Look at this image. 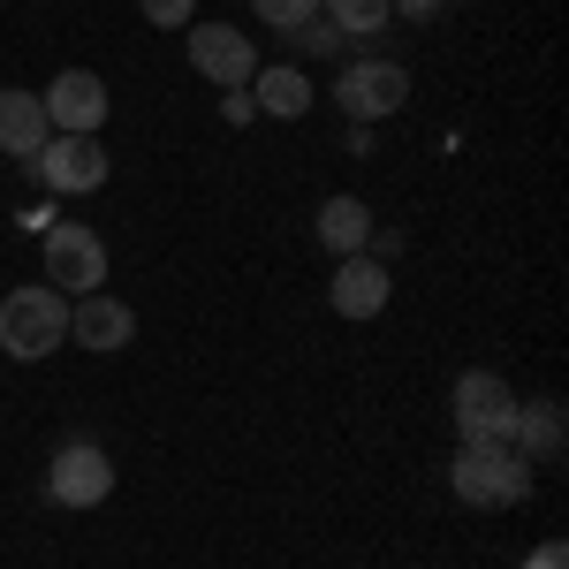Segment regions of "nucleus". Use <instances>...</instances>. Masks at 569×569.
<instances>
[{"label":"nucleus","instance_id":"nucleus-1","mask_svg":"<svg viewBox=\"0 0 569 569\" xmlns=\"http://www.w3.org/2000/svg\"><path fill=\"white\" fill-rule=\"evenodd\" d=\"M448 486H456L463 509H517L531 493V463L509 440H463L456 463H448Z\"/></svg>","mask_w":569,"mask_h":569},{"label":"nucleus","instance_id":"nucleus-3","mask_svg":"<svg viewBox=\"0 0 569 569\" xmlns=\"http://www.w3.org/2000/svg\"><path fill=\"white\" fill-rule=\"evenodd\" d=\"M335 107L372 130V122H388V114L410 107V69L388 61V53H357V61H342V77H335Z\"/></svg>","mask_w":569,"mask_h":569},{"label":"nucleus","instance_id":"nucleus-9","mask_svg":"<svg viewBox=\"0 0 569 569\" xmlns=\"http://www.w3.org/2000/svg\"><path fill=\"white\" fill-rule=\"evenodd\" d=\"M39 107H46V122H53V137H99L107 130V84L91 69H61L39 91Z\"/></svg>","mask_w":569,"mask_h":569},{"label":"nucleus","instance_id":"nucleus-21","mask_svg":"<svg viewBox=\"0 0 569 569\" xmlns=\"http://www.w3.org/2000/svg\"><path fill=\"white\" fill-rule=\"evenodd\" d=\"M388 8H395V16H410V23H433L448 0H388Z\"/></svg>","mask_w":569,"mask_h":569},{"label":"nucleus","instance_id":"nucleus-16","mask_svg":"<svg viewBox=\"0 0 569 569\" xmlns=\"http://www.w3.org/2000/svg\"><path fill=\"white\" fill-rule=\"evenodd\" d=\"M251 8H259L266 31H281V39L305 31V23H319V0H251Z\"/></svg>","mask_w":569,"mask_h":569},{"label":"nucleus","instance_id":"nucleus-14","mask_svg":"<svg viewBox=\"0 0 569 569\" xmlns=\"http://www.w3.org/2000/svg\"><path fill=\"white\" fill-rule=\"evenodd\" d=\"M365 236H372V206H365V198H327V206H319V243H327L335 259H357Z\"/></svg>","mask_w":569,"mask_h":569},{"label":"nucleus","instance_id":"nucleus-7","mask_svg":"<svg viewBox=\"0 0 569 569\" xmlns=\"http://www.w3.org/2000/svg\"><path fill=\"white\" fill-rule=\"evenodd\" d=\"M31 176H39L53 198H91V190L107 182V144H99V137H46Z\"/></svg>","mask_w":569,"mask_h":569},{"label":"nucleus","instance_id":"nucleus-4","mask_svg":"<svg viewBox=\"0 0 569 569\" xmlns=\"http://www.w3.org/2000/svg\"><path fill=\"white\" fill-rule=\"evenodd\" d=\"M517 410H525V395L509 388L501 372H463V380L448 388L456 440H509L517 433Z\"/></svg>","mask_w":569,"mask_h":569},{"label":"nucleus","instance_id":"nucleus-13","mask_svg":"<svg viewBox=\"0 0 569 569\" xmlns=\"http://www.w3.org/2000/svg\"><path fill=\"white\" fill-rule=\"evenodd\" d=\"M46 137H53V122H46L39 91L0 84V152H8V160H39Z\"/></svg>","mask_w":569,"mask_h":569},{"label":"nucleus","instance_id":"nucleus-15","mask_svg":"<svg viewBox=\"0 0 569 569\" xmlns=\"http://www.w3.org/2000/svg\"><path fill=\"white\" fill-rule=\"evenodd\" d=\"M319 16H327L342 39H380V31L395 23L388 0H319Z\"/></svg>","mask_w":569,"mask_h":569},{"label":"nucleus","instance_id":"nucleus-5","mask_svg":"<svg viewBox=\"0 0 569 569\" xmlns=\"http://www.w3.org/2000/svg\"><path fill=\"white\" fill-rule=\"evenodd\" d=\"M46 281H53L61 297L107 289V243H99V228H84V220H53V228H46Z\"/></svg>","mask_w":569,"mask_h":569},{"label":"nucleus","instance_id":"nucleus-12","mask_svg":"<svg viewBox=\"0 0 569 569\" xmlns=\"http://www.w3.org/2000/svg\"><path fill=\"white\" fill-rule=\"evenodd\" d=\"M251 107L259 114H273V122H305L311 114V77L297 69V61H259V77H251Z\"/></svg>","mask_w":569,"mask_h":569},{"label":"nucleus","instance_id":"nucleus-6","mask_svg":"<svg viewBox=\"0 0 569 569\" xmlns=\"http://www.w3.org/2000/svg\"><path fill=\"white\" fill-rule=\"evenodd\" d=\"M46 493H53L61 509H99V501L114 493V456H107L99 440H61L53 463H46Z\"/></svg>","mask_w":569,"mask_h":569},{"label":"nucleus","instance_id":"nucleus-11","mask_svg":"<svg viewBox=\"0 0 569 569\" xmlns=\"http://www.w3.org/2000/svg\"><path fill=\"white\" fill-rule=\"evenodd\" d=\"M388 297H395V273L380 259H335V281H327V305L342 311V319H380L388 311Z\"/></svg>","mask_w":569,"mask_h":569},{"label":"nucleus","instance_id":"nucleus-19","mask_svg":"<svg viewBox=\"0 0 569 569\" xmlns=\"http://www.w3.org/2000/svg\"><path fill=\"white\" fill-rule=\"evenodd\" d=\"M220 114H228V130H251V122H259L251 91H220Z\"/></svg>","mask_w":569,"mask_h":569},{"label":"nucleus","instance_id":"nucleus-17","mask_svg":"<svg viewBox=\"0 0 569 569\" xmlns=\"http://www.w3.org/2000/svg\"><path fill=\"white\" fill-rule=\"evenodd\" d=\"M289 46L305 53V61H342V31L319 16V23H305V31H289Z\"/></svg>","mask_w":569,"mask_h":569},{"label":"nucleus","instance_id":"nucleus-8","mask_svg":"<svg viewBox=\"0 0 569 569\" xmlns=\"http://www.w3.org/2000/svg\"><path fill=\"white\" fill-rule=\"evenodd\" d=\"M190 69L220 91H243L259 77V46L243 39L236 23H190Z\"/></svg>","mask_w":569,"mask_h":569},{"label":"nucleus","instance_id":"nucleus-20","mask_svg":"<svg viewBox=\"0 0 569 569\" xmlns=\"http://www.w3.org/2000/svg\"><path fill=\"white\" fill-rule=\"evenodd\" d=\"M525 569H569V547H562V539H547V547H531V555H525Z\"/></svg>","mask_w":569,"mask_h":569},{"label":"nucleus","instance_id":"nucleus-2","mask_svg":"<svg viewBox=\"0 0 569 569\" xmlns=\"http://www.w3.org/2000/svg\"><path fill=\"white\" fill-rule=\"evenodd\" d=\"M69 342V297L53 289V281H23V289H8L0 297V350L23 357V365H39Z\"/></svg>","mask_w":569,"mask_h":569},{"label":"nucleus","instance_id":"nucleus-10","mask_svg":"<svg viewBox=\"0 0 569 569\" xmlns=\"http://www.w3.org/2000/svg\"><path fill=\"white\" fill-rule=\"evenodd\" d=\"M130 335H137V311L122 305V297H107V289L69 297V342H77V350L114 357V350H130Z\"/></svg>","mask_w":569,"mask_h":569},{"label":"nucleus","instance_id":"nucleus-18","mask_svg":"<svg viewBox=\"0 0 569 569\" xmlns=\"http://www.w3.org/2000/svg\"><path fill=\"white\" fill-rule=\"evenodd\" d=\"M137 16H144V23H160V31H182V23L198 16V0H137Z\"/></svg>","mask_w":569,"mask_h":569}]
</instances>
